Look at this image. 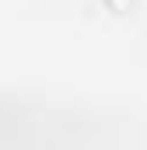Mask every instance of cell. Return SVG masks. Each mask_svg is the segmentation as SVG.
Here are the masks:
<instances>
[{"label": "cell", "instance_id": "cell-1", "mask_svg": "<svg viewBox=\"0 0 147 150\" xmlns=\"http://www.w3.org/2000/svg\"><path fill=\"white\" fill-rule=\"evenodd\" d=\"M126 4H130V0H109V7H112V11H123Z\"/></svg>", "mask_w": 147, "mask_h": 150}]
</instances>
